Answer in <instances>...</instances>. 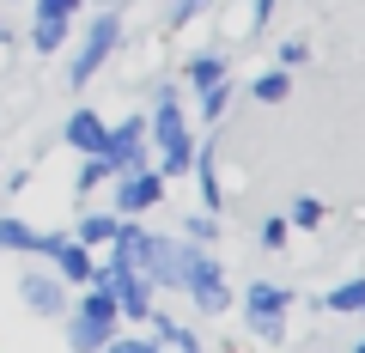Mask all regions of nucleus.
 Returning a JSON list of instances; mask_svg holds the SVG:
<instances>
[{"label":"nucleus","mask_w":365,"mask_h":353,"mask_svg":"<svg viewBox=\"0 0 365 353\" xmlns=\"http://www.w3.org/2000/svg\"><path fill=\"white\" fill-rule=\"evenodd\" d=\"M0 6H6V0H0Z\"/></svg>","instance_id":"31"},{"label":"nucleus","mask_w":365,"mask_h":353,"mask_svg":"<svg viewBox=\"0 0 365 353\" xmlns=\"http://www.w3.org/2000/svg\"><path fill=\"white\" fill-rule=\"evenodd\" d=\"M0 43H6V19H0Z\"/></svg>","instance_id":"30"},{"label":"nucleus","mask_w":365,"mask_h":353,"mask_svg":"<svg viewBox=\"0 0 365 353\" xmlns=\"http://www.w3.org/2000/svg\"><path fill=\"white\" fill-rule=\"evenodd\" d=\"M299 292L280 287V280H250L244 287V317H292Z\"/></svg>","instance_id":"12"},{"label":"nucleus","mask_w":365,"mask_h":353,"mask_svg":"<svg viewBox=\"0 0 365 353\" xmlns=\"http://www.w3.org/2000/svg\"><path fill=\"white\" fill-rule=\"evenodd\" d=\"M31 237H37V225H31V220L0 213V256H31Z\"/></svg>","instance_id":"19"},{"label":"nucleus","mask_w":365,"mask_h":353,"mask_svg":"<svg viewBox=\"0 0 365 353\" xmlns=\"http://www.w3.org/2000/svg\"><path fill=\"white\" fill-rule=\"evenodd\" d=\"M31 6H37V13H31V19H67V25H73V19H79V6H86V0H31Z\"/></svg>","instance_id":"28"},{"label":"nucleus","mask_w":365,"mask_h":353,"mask_svg":"<svg viewBox=\"0 0 365 353\" xmlns=\"http://www.w3.org/2000/svg\"><path fill=\"white\" fill-rule=\"evenodd\" d=\"M317 305H323V311H335V317H365V275L335 280V287H329Z\"/></svg>","instance_id":"15"},{"label":"nucleus","mask_w":365,"mask_h":353,"mask_svg":"<svg viewBox=\"0 0 365 353\" xmlns=\"http://www.w3.org/2000/svg\"><path fill=\"white\" fill-rule=\"evenodd\" d=\"M256 244L262 250H292V225L280 220V213H268V220L256 225Z\"/></svg>","instance_id":"26"},{"label":"nucleus","mask_w":365,"mask_h":353,"mask_svg":"<svg viewBox=\"0 0 365 353\" xmlns=\"http://www.w3.org/2000/svg\"><path fill=\"white\" fill-rule=\"evenodd\" d=\"M116 49H122V6H98V13L86 19V37H79L73 61H67V86L86 92L91 79H98V67H104Z\"/></svg>","instance_id":"3"},{"label":"nucleus","mask_w":365,"mask_h":353,"mask_svg":"<svg viewBox=\"0 0 365 353\" xmlns=\"http://www.w3.org/2000/svg\"><path fill=\"white\" fill-rule=\"evenodd\" d=\"M98 183H110V165H104L98 153H91V158H79V170H73V195L86 201V195H91Z\"/></svg>","instance_id":"23"},{"label":"nucleus","mask_w":365,"mask_h":353,"mask_svg":"<svg viewBox=\"0 0 365 353\" xmlns=\"http://www.w3.org/2000/svg\"><path fill=\"white\" fill-rule=\"evenodd\" d=\"M146 140H153V170L165 183L189 177V158H195V128H189V110H182V86L158 79L153 104H146Z\"/></svg>","instance_id":"1"},{"label":"nucleus","mask_w":365,"mask_h":353,"mask_svg":"<svg viewBox=\"0 0 365 353\" xmlns=\"http://www.w3.org/2000/svg\"><path fill=\"white\" fill-rule=\"evenodd\" d=\"M91 262H98V250H86V244H73V232L55 244V256H49V268H55V280H67V287H86L91 280Z\"/></svg>","instance_id":"13"},{"label":"nucleus","mask_w":365,"mask_h":353,"mask_svg":"<svg viewBox=\"0 0 365 353\" xmlns=\"http://www.w3.org/2000/svg\"><path fill=\"white\" fill-rule=\"evenodd\" d=\"M182 244H220V213H207V208H189L182 213Z\"/></svg>","instance_id":"21"},{"label":"nucleus","mask_w":365,"mask_h":353,"mask_svg":"<svg viewBox=\"0 0 365 353\" xmlns=\"http://www.w3.org/2000/svg\"><path fill=\"white\" fill-rule=\"evenodd\" d=\"M116 329H122V323H110V317H91L86 305L73 299V311H67V347H73V353H98L110 335H116Z\"/></svg>","instance_id":"11"},{"label":"nucleus","mask_w":365,"mask_h":353,"mask_svg":"<svg viewBox=\"0 0 365 353\" xmlns=\"http://www.w3.org/2000/svg\"><path fill=\"white\" fill-rule=\"evenodd\" d=\"M189 177H195V189H201V208L207 213H220L225 208V177H220V140H195V158H189Z\"/></svg>","instance_id":"7"},{"label":"nucleus","mask_w":365,"mask_h":353,"mask_svg":"<svg viewBox=\"0 0 365 353\" xmlns=\"http://www.w3.org/2000/svg\"><path fill=\"white\" fill-rule=\"evenodd\" d=\"M250 98H256V104H287L292 98V73L287 67H262V73L250 79Z\"/></svg>","instance_id":"16"},{"label":"nucleus","mask_w":365,"mask_h":353,"mask_svg":"<svg viewBox=\"0 0 365 353\" xmlns=\"http://www.w3.org/2000/svg\"><path fill=\"white\" fill-rule=\"evenodd\" d=\"M153 140H146V116H122V122H110V134H104V146H98V158L110 165V177H122V170H140V165H153Z\"/></svg>","instance_id":"5"},{"label":"nucleus","mask_w":365,"mask_h":353,"mask_svg":"<svg viewBox=\"0 0 365 353\" xmlns=\"http://www.w3.org/2000/svg\"><path fill=\"white\" fill-rule=\"evenodd\" d=\"M177 292L195 305L201 317H225L232 311V280H225L220 256L207 244H182V275H177Z\"/></svg>","instance_id":"2"},{"label":"nucleus","mask_w":365,"mask_h":353,"mask_svg":"<svg viewBox=\"0 0 365 353\" xmlns=\"http://www.w3.org/2000/svg\"><path fill=\"white\" fill-rule=\"evenodd\" d=\"M104 134H110V122L98 116L91 104L67 110V122H61V146H67V153H79V158H91V153H98V146H104Z\"/></svg>","instance_id":"8"},{"label":"nucleus","mask_w":365,"mask_h":353,"mask_svg":"<svg viewBox=\"0 0 365 353\" xmlns=\"http://www.w3.org/2000/svg\"><path fill=\"white\" fill-rule=\"evenodd\" d=\"M353 353H365V335H359V341H353Z\"/></svg>","instance_id":"29"},{"label":"nucleus","mask_w":365,"mask_h":353,"mask_svg":"<svg viewBox=\"0 0 365 353\" xmlns=\"http://www.w3.org/2000/svg\"><path fill=\"white\" fill-rule=\"evenodd\" d=\"M67 37H73L67 19H31V49H37V55H61Z\"/></svg>","instance_id":"18"},{"label":"nucleus","mask_w":365,"mask_h":353,"mask_svg":"<svg viewBox=\"0 0 365 353\" xmlns=\"http://www.w3.org/2000/svg\"><path fill=\"white\" fill-rule=\"evenodd\" d=\"M213 6H220V0H170V6H165V25L170 31H189L201 13H213Z\"/></svg>","instance_id":"22"},{"label":"nucleus","mask_w":365,"mask_h":353,"mask_svg":"<svg viewBox=\"0 0 365 353\" xmlns=\"http://www.w3.org/2000/svg\"><path fill=\"white\" fill-rule=\"evenodd\" d=\"M177 275H182V237L153 232V250H146V280H153L158 292H177Z\"/></svg>","instance_id":"10"},{"label":"nucleus","mask_w":365,"mask_h":353,"mask_svg":"<svg viewBox=\"0 0 365 353\" xmlns=\"http://www.w3.org/2000/svg\"><path fill=\"white\" fill-rule=\"evenodd\" d=\"M165 177H158L153 165H140V170H122V177H110V213L116 220H140V213H153L158 201H165Z\"/></svg>","instance_id":"4"},{"label":"nucleus","mask_w":365,"mask_h":353,"mask_svg":"<svg viewBox=\"0 0 365 353\" xmlns=\"http://www.w3.org/2000/svg\"><path fill=\"white\" fill-rule=\"evenodd\" d=\"M232 98H237V86L232 79H220V86H207V92H195V122H225V110H232Z\"/></svg>","instance_id":"17"},{"label":"nucleus","mask_w":365,"mask_h":353,"mask_svg":"<svg viewBox=\"0 0 365 353\" xmlns=\"http://www.w3.org/2000/svg\"><path fill=\"white\" fill-rule=\"evenodd\" d=\"M244 329L262 341V347H280V341H287V329H292V317H244Z\"/></svg>","instance_id":"24"},{"label":"nucleus","mask_w":365,"mask_h":353,"mask_svg":"<svg viewBox=\"0 0 365 353\" xmlns=\"http://www.w3.org/2000/svg\"><path fill=\"white\" fill-rule=\"evenodd\" d=\"M19 299H25L31 317H67V311H73V287L55 280V268H43V262L19 275Z\"/></svg>","instance_id":"6"},{"label":"nucleus","mask_w":365,"mask_h":353,"mask_svg":"<svg viewBox=\"0 0 365 353\" xmlns=\"http://www.w3.org/2000/svg\"><path fill=\"white\" fill-rule=\"evenodd\" d=\"M304 61H311V43H304V37H280V43H274V67H287V73H299Z\"/></svg>","instance_id":"25"},{"label":"nucleus","mask_w":365,"mask_h":353,"mask_svg":"<svg viewBox=\"0 0 365 353\" xmlns=\"http://www.w3.org/2000/svg\"><path fill=\"white\" fill-rule=\"evenodd\" d=\"M116 213H110V208H86V213H79V225H73V244H86V250H98V244H104L110 250V237H116Z\"/></svg>","instance_id":"14"},{"label":"nucleus","mask_w":365,"mask_h":353,"mask_svg":"<svg viewBox=\"0 0 365 353\" xmlns=\"http://www.w3.org/2000/svg\"><path fill=\"white\" fill-rule=\"evenodd\" d=\"M220 79H232V61H225L220 43H201V49L182 55V86H189V92H207V86H220Z\"/></svg>","instance_id":"9"},{"label":"nucleus","mask_w":365,"mask_h":353,"mask_svg":"<svg viewBox=\"0 0 365 353\" xmlns=\"http://www.w3.org/2000/svg\"><path fill=\"white\" fill-rule=\"evenodd\" d=\"M274 13H280V0H250V13L237 19V31H244V37H256V31H268Z\"/></svg>","instance_id":"27"},{"label":"nucleus","mask_w":365,"mask_h":353,"mask_svg":"<svg viewBox=\"0 0 365 353\" xmlns=\"http://www.w3.org/2000/svg\"><path fill=\"white\" fill-rule=\"evenodd\" d=\"M280 220H287L292 232H317V225L329 220V208H323V201H317V195H292V201H287V213H280Z\"/></svg>","instance_id":"20"}]
</instances>
